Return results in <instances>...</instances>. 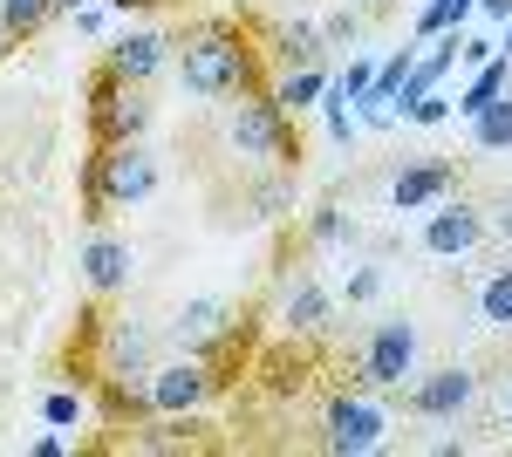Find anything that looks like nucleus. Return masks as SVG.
I'll return each mask as SVG.
<instances>
[{
	"instance_id": "nucleus-16",
	"label": "nucleus",
	"mask_w": 512,
	"mask_h": 457,
	"mask_svg": "<svg viewBox=\"0 0 512 457\" xmlns=\"http://www.w3.org/2000/svg\"><path fill=\"white\" fill-rule=\"evenodd\" d=\"M506 89H512V55H492V62H485V69H472V82L458 89V116H465V123H472V116H485L499 96H506Z\"/></svg>"
},
{
	"instance_id": "nucleus-5",
	"label": "nucleus",
	"mask_w": 512,
	"mask_h": 457,
	"mask_svg": "<svg viewBox=\"0 0 512 457\" xmlns=\"http://www.w3.org/2000/svg\"><path fill=\"white\" fill-rule=\"evenodd\" d=\"M390 410L376 403V389H355V396H328V410H321V444L335 457H369L390 444Z\"/></svg>"
},
{
	"instance_id": "nucleus-27",
	"label": "nucleus",
	"mask_w": 512,
	"mask_h": 457,
	"mask_svg": "<svg viewBox=\"0 0 512 457\" xmlns=\"http://www.w3.org/2000/svg\"><path fill=\"white\" fill-rule=\"evenodd\" d=\"M287 205H294V171H280V178H267L253 191V219H280Z\"/></svg>"
},
{
	"instance_id": "nucleus-29",
	"label": "nucleus",
	"mask_w": 512,
	"mask_h": 457,
	"mask_svg": "<svg viewBox=\"0 0 512 457\" xmlns=\"http://www.w3.org/2000/svg\"><path fill=\"white\" fill-rule=\"evenodd\" d=\"M492 55H499V35H472V28L458 35V69H485Z\"/></svg>"
},
{
	"instance_id": "nucleus-6",
	"label": "nucleus",
	"mask_w": 512,
	"mask_h": 457,
	"mask_svg": "<svg viewBox=\"0 0 512 457\" xmlns=\"http://www.w3.org/2000/svg\"><path fill=\"white\" fill-rule=\"evenodd\" d=\"M144 396H151V417H198L205 396H212V369L205 355H171L144 376Z\"/></svg>"
},
{
	"instance_id": "nucleus-28",
	"label": "nucleus",
	"mask_w": 512,
	"mask_h": 457,
	"mask_svg": "<svg viewBox=\"0 0 512 457\" xmlns=\"http://www.w3.org/2000/svg\"><path fill=\"white\" fill-rule=\"evenodd\" d=\"M89 417V403H82L76 389H55V396H41V423H55V430H69V423Z\"/></svg>"
},
{
	"instance_id": "nucleus-36",
	"label": "nucleus",
	"mask_w": 512,
	"mask_h": 457,
	"mask_svg": "<svg viewBox=\"0 0 512 457\" xmlns=\"http://www.w3.org/2000/svg\"><path fill=\"white\" fill-rule=\"evenodd\" d=\"M103 7H110V14H123V21H130V14H137V7H151V0H103Z\"/></svg>"
},
{
	"instance_id": "nucleus-35",
	"label": "nucleus",
	"mask_w": 512,
	"mask_h": 457,
	"mask_svg": "<svg viewBox=\"0 0 512 457\" xmlns=\"http://www.w3.org/2000/svg\"><path fill=\"white\" fill-rule=\"evenodd\" d=\"M478 14H485V21H499V28H506V21H512V0H478Z\"/></svg>"
},
{
	"instance_id": "nucleus-25",
	"label": "nucleus",
	"mask_w": 512,
	"mask_h": 457,
	"mask_svg": "<svg viewBox=\"0 0 512 457\" xmlns=\"http://www.w3.org/2000/svg\"><path fill=\"white\" fill-rule=\"evenodd\" d=\"M451 116H458V96H444V89L417 96V103H403V123H417V130H437V123H451Z\"/></svg>"
},
{
	"instance_id": "nucleus-21",
	"label": "nucleus",
	"mask_w": 512,
	"mask_h": 457,
	"mask_svg": "<svg viewBox=\"0 0 512 457\" xmlns=\"http://www.w3.org/2000/svg\"><path fill=\"white\" fill-rule=\"evenodd\" d=\"M308 246H321V253H335V246H355V219L328 198V205H315L308 212Z\"/></svg>"
},
{
	"instance_id": "nucleus-18",
	"label": "nucleus",
	"mask_w": 512,
	"mask_h": 457,
	"mask_svg": "<svg viewBox=\"0 0 512 457\" xmlns=\"http://www.w3.org/2000/svg\"><path fill=\"white\" fill-rule=\"evenodd\" d=\"M328 82H335V69L328 62H315V69H287V76L274 82V103L287 116H301V110H321V96H328Z\"/></svg>"
},
{
	"instance_id": "nucleus-17",
	"label": "nucleus",
	"mask_w": 512,
	"mask_h": 457,
	"mask_svg": "<svg viewBox=\"0 0 512 457\" xmlns=\"http://www.w3.org/2000/svg\"><path fill=\"white\" fill-rule=\"evenodd\" d=\"M280 321H287L294 335H321V328H328V287H321V280H294V287L280 294Z\"/></svg>"
},
{
	"instance_id": "nucleus-1",
	"label": "nucleus",
	"mask_w": 512,
	"mask_h": 457,
	"mask_svg": "<svg viewBox=\"0 0 512 457\" xmlns=\"http://www.w3.org/2000/svg\"><path fill=\"white\" fill-rule=\"evenodd\" d=\"M178 82L198 103H226V96H253V48L233 28H198L178 48Z\"/></svg>"
},
{
	"instance_id": "nucleus-9",
	"label": "nucleus",
	"mask_w": 512,
	"mask_h": 457,
	"mask_svg": "<svg viewBox=\"0 0 512 457\" xmlns=\"http://www.w3.org/2000/svg\"><path fill=\"white\" fill-rule=\"evenodd\" d=\"M103 69L117 82H130V89H144V82H158L164 69H171V41H164L158 28H123V35L103 48Z\"/></svg>"
},
{
	"instance_id": "nucleus-37",
	"label": "nucleus",
	"mask_w": 512,
	"mask_h": 457,
	"mask_svg": "<svg viewBox=\"0 0 512 457\" xmlns=\"http://www.w3.org/2000/svg\"><path fill=\"white\" fill-rule=\"evenodd\" d=\"M82 7H89V0H55V14H82Z\"/></svg>"
},
{
	"instance_id": "nucleus-12",
	"label": "nucleus",
	"mask_w": 512,
	"mask_h": 457,
	"mask_svg": "<svg viewBox=\"0 0 512 457\" xmlns=\"http://www.w3.org/2000/svg\"><path fill=\"white\" fill-rule=\"evenodd\" d=\"M89 123H96V144H137V137L151 130V103H144V89H130V82H123L110 103H96V110H89Z\"/></svg>"
},
{
	"instance_id": "nucleus-20",
	"label": "nucleus",
	"mask_w": 512,
	"mask_h": 457,
	"mask_svg": "<svg viewBox=\"0 0 512 457\" xmlns=\"http://www.w3.org/2000/svg\"><path fill=\"white\" fill-rule=\"evenodd\" d=\"M478 321L499 328V335H512V260L485 273V287H478Z\"/></svg>"
},
{
	"instance_id": "nucleus-39",
	"label": "nucleus",
	"mask_w": 512,
	"mask_h": 457,
	"mask_svg": "<svg viewBox=\"0 0 512 457\" xmlns=\"http://www.w3.org/2000/svg\"><path fill=\"white\" fill-rule=\"evenodd\" d=\"M499 410H506V423H512V376H506V396H499Z\"/></svg>"
},
{
	"instance_id": "nucleus-2",
	"label": "nucleus",
	"mask_w": 512,
	"mask_h": 457,
	"mask_svg": "<svg viewBox=\"0 0 512 457\" xmlns=\"http://www.w3.org/2000/svg\"><path fill=\"white\" fill-rule=\"evenodd\" d=\"M151 191H158V157L144 151V137H137V144H96L89 178H82V198H89V219H96V226H103L110 212L144 205Z\"/></svg>"
},
{
	"instance_id": "nucleus-19",
	"label": "nucleus",
	"mask_w": 512,
	"mask_h": 457,
	"mask_svg": "<svg viewBox=\"0 0 512 457\" xmlns=\"http://www.w3.org/2000/svg\"><path fill=\"white\" fill-rule=\"evenodd\" d=\"M465 144H472V157H506L512 151V89L485 116H472V123H465Z\"/></svg>"
},
{
	"instance_id": "nucleus-13",
	"label": "nucleus",
	"mask_w": 512,
	"mask_h": 457,
	"mask_svg": "<svg viewBox=\"0 0 512 457\" xmlns=\"http://www.w3.org/2000/svg\"><path fill=\"white\" fill-rule=\"evenodd\" d=\"M219 335H226V301L219 294H198V301H185L171 314V348L178 355H205Z\"/></svg>"
},
{
	"instance_id": "nucleus-34",
	"label": "nucleus",
	"mask_w": 512,
	"mask_h": 457,
	"mask_svg": "<svg viewBox=\"0 0 512 457\" xmlns=\"http://www.w3.org/2000/svg\"><path fill=\"white\" fill-rule=\"evenodd\" d=\"M28 451H35V457H62V451H69V437H62V430H55V423H48V437H35V444H28Z\"/></svg>"
},
{
	"instance_id": "nucleus-30",
	"label": "nucleus",
	"mask_w": 512,
	"mask_h": 457,
	"mask_svg": "<svg viewBox=\"0 0 512 457\" xmlns=\"http://www.w3.org/2000/svg\"><path fill=\"white\" fill-rule=\"evenodd\" d=\"M417 7H431L437 28H472V14H478V0H417Z\"/></svg>"
},
{
	"instance_id": "nucleus-23",
	"label": "nucleus",
	"mask_w": 512,
	"mask_h": 457,
	"mask_svg": "<svg viewBox=\"0 0 512 457\" xmlns=\"http://www.w3.org/2000/svg\"><path fill=\"white\" fill-rule=\"evenodd\" d=\"M321 130H328V144H335V151H349L355 137H362V123H355V103H342V96L328 89V96H321Z\"/></svg>"
},
{
	"instance_id": "nucleus-14",
	"label": "nucleus",
	"mask_w": 512,
	"mask_h": 457,
	"mask_svg": "<svg viewBox=\"0 0 512 457\" xmlns=\"http://www.w3.org/2000/svg\"><path fill=\"white\" fill-rule=\"evenodd\" d=\"M151 369H158V362H151V335H144L137 321H117L110 342H103V376L110 382H130V376L144 382Z\"/></svg>"
},
{
	"instance_id": "nucleus-24",
	"label": "nucleus",
	"mask_w": 512,
	"mask_h": 457,
	"mask_svg": "<svg viewBox=\"0 0 512 457\" xmlns=\"http://www.w3.org/2000/svg\"><path fill=\"white\" fill-rule=\"evenodd\" d=\"M369 82H376V62H369V55H349V62L335 69V82H328V89H335L342 103H362V96H369Z\"/></svg>"
},
{
	"instance_id": "nucleus-38",
	"label": "nucleus",
	"mask_w": 512,
	"mask_h": 457,
	"mask_svg": "<svg viewBox=\"0 0 512 457\" xmlns=\"http://www.w3.org/2000/svg\"><path fill=\"white\" fill-rule=\"evenodd\" d=\"M499 55H512V21H506V28H499Z\"/></svg>"
},
{
	"instance_id": "nucleus-33",
	"label": "nucleus",
	"mask_w": 512,
	"mask_h": 457,
	"mask_svg": "<svg viewBox=\"0 0 512 457\" xmlns=\"http://www.w3.org/2000/svg\"><path fill=\"white\" fill-rule=\"evenodd\" d=\"M485 226H492V232H499V239H506V246H512V198H499V205L485 212Z\"/></svg>"
},
{
	"instance_id": "nucleus-41",
	"label": "nucleus",
	"mask_w": 512,
	"mask_h": 457,
	"mask_svg": "<svg viewBox=\"0 0 512 457\" xmlns=\"http://www.w3.org/2000/svg\"><path fill=\"white\" fill-rule=\"evenodd\" d=\"M355 7H390V0H355Z\"/></svg>"
},
{
	"instance_id": "nucleus-26",
	"label": "nucleus",
	"mask_w": 512,
	"mask_h": 457,
	"mask_svg": "<svg viewBox=\"0 0 512 457\" xmlns=\"http://www.w3.org/2000/svg\"><path fill=\"white\" fill-rule=\"evenodd\" d=\"M321 41L342 48V55H355V41H362V7H335V14L321 21Z\"/></svg>"
},
{
	"instance_id": "nucleus-3",
	"label": "nucleus",
	"mask_w": 512,
	"mask_h": 457,
	"mask_svg": "<svg viewBox=\"0 0 512 457\" xmlns=\"http://www.w3.org/2000/svg\"><path fill=\"white\" fill-rule=\"evenodd\" d=\"M417 362H424V335H417V321H376L362 348H355V389H403V382H417Z\"/></svg>"
},
{
	"instance_id": "nucleus-40",
	"label": "nucleus",
	"mask_w": 512,
	"mask_h": 457,
	"mask_svg": "<svg viewBox=\"0 0 512 457\" xmlns=\"http://www.w3.org/2000/svg\"><path fill=\"white\" fill-rule=\"evenodd\" d=\"M7 48H14V35H7V28H0V62H7Z\"/></svg>"
},
{
	"instance_id": "nucleus-7",
	"label": "nucleus",
	"mask_w": 512,
	"mask_h": 457,
	"mask_svg": "<svg viewBox=\"0 0 512 457\" xmlns=\"http://www.w3.org/2000/svg\"><path fill=\"white\" fill-rule=\"evenodd\" d=\"M485 212H478L472 198H437L431 212H424V232H417V246L431 253V260H465L478 239H485Z\"/></svg>"
},
{
	"instance_id": "nucleus-31",
	"label": "nucleus",
	"mask_w": 512,
	"mask_h": 457,
	"mask_svg": "<svg viewBox=\"0 0 512 457\" xmlns=\"http://www.w3.org/2000/svg\"><path fill=\"white\" fill-rule=\"evenodd\" d=\"M376 294H383V267H355L349 273V301L362 307V301H376Z\"/></svg>"
},
{
	"instance_id": "nucleus-32",
	"label": "nucleus",
	"mask_w": 512,
	"mask_h": 457,
	"mask_svg": "<svg viewBox=\"0 0 512 457\" xmlns=\"http://www.w3.org/2000/svg\"><path fill=\"white\" fill-rule=\"evenodd\" d=\"M69 21H76V35H103V21H110V7H96V0H89L82 14H69Z\"/></svg>"
},
{
	"instance_id": "nucleus-15",
	"label": "nucleus",
	"mask_w": 512,
	"mask_h": 457,
	"mask_svg": "<svg viewBox=\"0 0 512 457\" xmlns=\"http://www.w3.org/2000/svg\"><path fill=\"white\" fill-rule=\"evenodd\" d=\"M267 48L280 55V69H315V62L335 55V48L321 41V21H280L274 35H267Z\"/></svg>"
},
{
	"instance_id": "nucleus-22",
	"label": "nucleus",
	"mask_w": 512,
	"mask_h": 457,
	"mask_svg": "<svg viewBox=\"0 0 512 457\" xmlns=\"http://www.w3.org/2000/svg\"><path fill=\"white\" fill-rule=\"evenodd\" d=\"M55 21V0H0V28L14 41H28V35H41Z\"/></svg>"
},
{
	"instance_id": "nucleus-10",
	"label": "nucleus",
	"mask_w": 512,
	"mask_h": 457,
	"mask_svg": "<svg viewBox=\"0 0 512 457\" xmlns=\"http://www.w3.org/2000/svg\"><path fill=\"white\" fill-rule=\"evenodd\" d=\"M458 191V164L451 157H410L390 178V212H431L437 198Z\"/></svg>"
},
{
	"instance_id": "nucleus-4",
	"label": "nucleus",
	"mask_w": 512,
	"mask_h": 457,
	"mask_svg": "<svg viewBox=\"0 0 512 457\" xmlns=\"http://www.w3.org/2000/svg\"><path fill=\"white\" fill-rule=\"evenodd\" d=\"M226 144L239 157H253V164H294V116L274 103V89H253V96H239V110L226 116Z\"/></svg>"
},
{
	"instance_id": "nucleus-8",
	"label": "nucleus",
	"mask_w": 512,
	"mask_h": 457,
	"mask_svg": "<svg viewBox=\"0 0 512 457\" xmlns=\"http://www.w3.org/2000/svg\"><path fill=\"white\" fill-rule=\"evenodd\" d=\"M472 396H478V376L451 362V369H417L410 396H403V410H410L417 423H451V417L472 410Z\"/></svg>"
},
{
	"instance_id": "nucleus-11",
	"label": "nucleus",
	"mask_w": 512,
	"mask_h": 457,
	"mask_svg": "<svg viewBox=\"0 0 512 457\" xmlns=\"http://www.w3.org/2000/svg\"><path fill=\"white\" fill-rule=\"evenodd\" d=\"M82 287L89 294H117V287H130V273H137V253H130V239H117V232H89L82 239Z\"/></svg>"
}]
</instances>
